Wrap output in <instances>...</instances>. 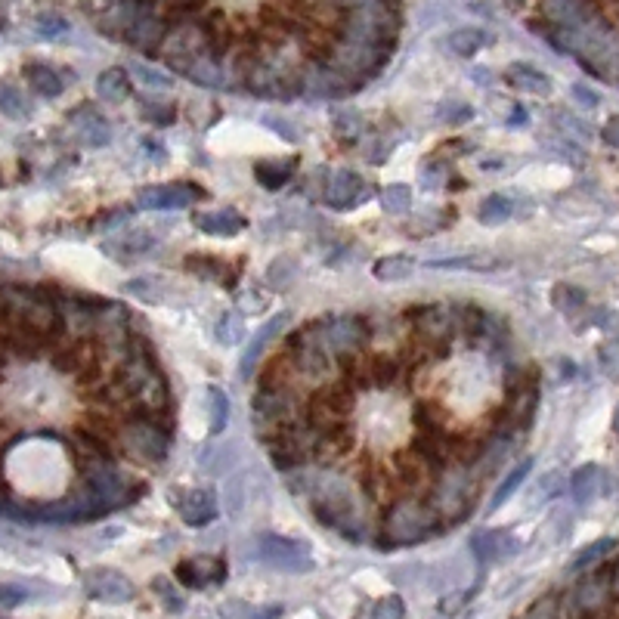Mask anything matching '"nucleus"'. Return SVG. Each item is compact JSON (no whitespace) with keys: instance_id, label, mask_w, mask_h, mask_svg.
Returning <instances> with one entry per match:
<instances>
[{"instance_id":"nucleus-1","label":"nucleus","mask_w":619,"mask_h":619,"mask_svg":"<svg viewBox=\"0 0 619 619\" xmlns=\"http://www.w3.org/2000/svg\"><path fill=\"white\" fill-rule=\"evenodd\" d=\"M443 530L446 527L440 524V517H437V511L431 508L428 499L400 496V499L387 502L381 508L375 542L381 548H406V545H418L425 539H434Z\"/></svg>"},{"instance_id":"nucleus-2","label":"nucleus","mask_w":619,"mask_h":619,"mask_svg":"<svg viewBox=\"0 0 619 619\" xmlns=\"http://www.w3.org/2000/svg\"><path fill=\"white\" fill-rule=\"evenodd\" d=\"M480 486H483V480L477 477V471L468 462H449L440 468L431 493H428V502L437 511L443 527L462 524V520L471 517L477 496H480Z\"/></svg>"},{"instance_id":"nucleus-3","label":"nucleus","mask_w":619,"mask_h":619,"mask_svg":"<svg viewBox=\"0 0 619 619\" xmlns=\"http://www.w3.org/2000/svg\"><path fill=\"white\" fill-rule=\"evenodd\" d=\"M325 353L338 360L341 366L353 363L372 347V322L356 313H332L310 322L304 329Z\"/></svg>"},{"instance_id":"nucleus-4","label":"nucleus","mask_w":619,"mask_h":619,"mask_svg":"<svg viewBox=\"0 0 619 619\" xmlns=\"http://www.w3.org/2000/svg\"><path fill=\"white\" fill-rule=\"evenodd\" d=\"M115 446L127 455L130 462L152 468V465H161V462L168 459V452H171V428L161 425L158 418L130 412V415L121 418Z\"/></svg>"},{"instance_id":"nucleus-5","label":"nucleus","mask_w":619,"mask_h":619,"mask_svg":"<svg viewBox=\"0 0 619 619\" xmlns=\"http://www.w3.org/2000/svg\"><path fill=\"white\" fill-rule=\"evenodd\" d=\"M78 471H81V486L106 511L134 502L140 493V490H130V480L115 465V455H84Z\"/></svg>"},{"instance_id":"nucleus-6","label":"nucleus","mask_w":619,"mask_h":619,"mask_svg":"<svg viewBox=\"0 0 619 619\" xmlns=\"http://www.w3.org/2000/svg\"><path fill=\"white\" fill-rule=\"evenodd\" d=\"M613 604H616V598L610 589L607 564L595 567L592 573H585L576 582V589L570 592V616L573 619H607Z\"/></svg>"},{"instance_id":"nucleus-7","label":"nucleus","mask_w":619,"mask_h":619,"mask_svg":"<svg viewBox=\"0 0 619 619\" xmlns=\"http://www.w3.org/2000/svg\"><path fill=\"white\" fill-rule=\"evenodd\" d=\"M257 558L273 570L285 573H304L313 570L310 548L304 542H295L288 536H260L257 539Z\"/></svg>"},{"instance_id":"nucleus-8","label":"nucleus","mask_w":619,"mask_h":619,"mask_svg":"<svg viewBox=\"0 0 619 619\" xmlns=\"http://www.w3.org/2000/svg\"><path fill=\"white\" fill-rule=\"evenodd\" d=\"M542 16L551 28L589 31L604 22L598 0H542Z\"/></svg>"},{"instance_id":"nucleus-9","label":"nucleus","mask_w":619,"mask_h":619,"mask_svg":"<svg viewBox=\"0 0 619 619\" xmlns=\"http://www.w3.org/2000/svg\"><path fill=\"white\" fill-rule=\"evenodd\" d=\"M202 189L192 183H161V186H146L137 195V205L146 211H174V208H189L202 199Z\"/></svg>"},{"instance_id":"nucleus-10","label":"nucleus","mask_w":619,"mask_h":619,"mask_svg":"<svg viewBox=\"0 0 619 619\" xmlns=\"http://www.w3.org/2000/svg\"><path fill=\"white\" fill-rule=\"evenodd\" d=\"M84 589H87L90 598L106 601V604H124V601L134 598V582H130L124 573L106 570V567L90 570V573L84 576Z\"/></svg>"},{"instance_id":"nucleus-11","label":"nucleus","mask_w":619,"mask_h":619,"mask_svg":"<svg viewBox=\"0 0 619 619\" xmlns=\"http://www.w3.org/2000/svg\"><path fill=\"white\" fill-rule=\"evenodd\" d=\"M369 195V186L366 180L356 174V171H335L329 186H325V202L335 211H347V208H356Z\"/></svg>"},{"instance_id":"nucleus-12","label":"nucleus","mask_w":619,"mask_h":619,"mask_svg":"<svg viewBox=\"0 0 619 619\" xmlns=\"http://www.w3.org/2000/svg\"><path fill=\"white\" fill-rule=\"evenodd\" d=\"M223 579H226V564L217 555H199L177 564V582L186 585V589H208V585H217Z\"/></svg>"},{"instance_id":"nucleus-13","label":"nucleus","mask_w":619,"mask_h":619,"mask_svg":"<svg viewBox=\"0 0 619 619\" xmlns=\"http://www.w3.org/2000/svg\"><path fill=\"white\" fill-rule=\"evenodd\" d=\"M177 511L189 527H208L217 517V502L205 490H186L177 502Z\"/></svg>"},{"instance_id":"nucleus-14","label":"nucleus","mask_w":619,"mask_h":619,"mask_svg":"<svg viewBox=\"0 0 619 619\" xmlns=\"http://www.w3.org/2000/svg\"><path fill=\"white\" fill-rule=\"evenodd\" d=\"M72 121H75V130H78V140L84 146H106L112 140V124L96 112V109H78L72 112Z\"/></svg>"},{"instance_id":"nucleus-15","label":"nucleus","mask_w":619,"mask_h":619,"mask_svg":"<svg viewBox=\"0 0 619 619\" xmlns=\"http://www.w3.org/2000/svg\"><path fill=\"white\" fill-rule=\"evenodd\" d=\"M505 81L514 90L530 93V96H548L551 93V78L545 72H539L536 65H527V62H511L505 69Z\"/></svg>"},{"instance_id":"nucleus-16","label":"nucleus","mask_w":619,"mask_h":619,"mask_svg":"<svg viewBox=\"0 0 619 619\" xmlns=\"http://www.w3.org/2000/svg\"><path fill=\"white\" fill-rule=\"evenodd\" d=\"M288 325V316L285 313H279V316H273L264 329H257V335H254V341L248 344V350H245V356H242V363H239V372H242V378H251L254 375V366L260 363V356H264V350H267V344L285 329Z\"/></svg>"},{"instance_id":"nucleus-17","label":"nucleus","mask_w":619,"mask_h":619,"mask_svg":"<svg viewBox=\"0 0 619 619\" xmlns=\"http://www.w3.org/2000/svg\"><path fill=\"white\" fill-rule=\"evenodd\" d=\"M508 548H514L511 536L502 533V530H480L471 536V551H474V558L480 564H493L499 561L502 555H508Z\"/></svg>"},{"instance_id":"nucleus-18","label":"nucleus","mask_w":619,"mask_h":619,"mask_svg":"<svg viewBox=\"0 0 619 619\" xmlns=\"http://www.w3.org/2000/svg\"><path fill=\"white\" fill-rule=\"evenodd\" d=\"M195 226L208 236H236L245 230V217L233 208H220V211H208L195 217Z\"/></svg>"},{"instance_id":"nucleus-19","label":"nucleus","mask_w":619,"mask_h":619,"mask_svg":"<svg viewBox=\"0 0 619 619\" xmlns=\"http://www.w3.org/2000/svg\"><path fill=\"white\" fill-rule=\"evenodd\" d=\"M604 490V471L598 465H582L570 477V493L579 505H589L601 496Z\"/></svg>"},{"instance_id":"nucleus-20","label":"nucleus","mask_w":619,"mask_h":619,"mask_svg":"<svg viewBox=\"0 0 619 619\" xmlns=\"http://www.w3.org/2000/svg\"><path fill=\"white\" fill-rule=\"evenodd\" d=\"M298 171V158H264V161H257L254 165V177L260 186H267V189H282L291 177H295Z\"/></svg>"},{"instance_id":"nucleus-21","label":"nucleus","mask_w":619,"mask_h":619,"mask_svg":"<svg viewBox=\"0 0 619 619\" xmlns=\"http://www.w3.org/2000/svg\"><path fill=\"white\" fill-rule=\"evenodd\" d=\"M486 44H490V31H483V28H455L452 35L443 41V47L452 53V56H477Z\"/></svg>"},{"instance_id":"nucleus-22","label":"nucleus","mask_w":619,"mask_h":619,"mask_svg":"<svg viewBox=\"0 0 619 619\" xmlns=\"http://www.w3.org/2000/svg\"><path fill=\"white\" fill-rule=\"evenodd\" d=\"M25 81H28V87L35 90L38 96H44V100H53V96H59L62 87H65L62 78H59V72L50 69V65H44V62L25 65Z\"/></svg>"},{"instance_id":"nucleus-23","label":"nucleus","mask_w":619,"mask_h":619,"mask_svg":"<svg viewBox=\"0 0 619 619\" xmlns=\"http://www.w3.org/2000/svg\"><path fill=\"white\" fill-rule=\"evenodd\" d=\"M619 548V542L616 539H598V542H592V545H585L579 555L570 561V573H585V570H595V567H601L613 551Z\"/></svg>"},{"instance_id":"nucleus-24","label":"nucleus","mask_w":619,"mask_h":619,"mask_svg":"<svg viewBox=\"0 0 619 619\" xmlns=\"http://www.w3.org/2000/svg\"><path fill=\"white\" fill-rule=\"evenodd\" d=\"M96 96L106 103H124L130 96V75L124 69H106L96 78Z\"/></svg>"},{"instance_id":"nucleus-25","label":"nucleus","mask_w":619,"mask_h":619,"mask_svg":"<svg viewBox=\"0 0 619 619\" xmlns=\"http://www.w3.org/2000/svg\"><path fill=\"white\" fill-rule=\"evenodd\" d=\"M551 304H555V310H561L564 316H576L589 307V295L570 282H561V285L551 288Z\"/></svg>"},{"instance_id":"nucleus-26","label":"nucleus","mask_w":619,"mask_h":619,"mask_svg":"<svg viewBox=\"0 0 619 619\" xmlns=\"http://www.w3.org/2000/svg\"><path fill=\"white\" fill-rule=\"evenodd\" d=\"M186 270L195 273L199 279H214V282H223V285H230L233 279V270L223 264V260H214V257H205V254H192L186 260Z\"/></svg>"},{"instance_id":"nucleus-27","label":"nucleus","mask_w":619,"mask_h":619,"mask_svg":"<svg viewBox=\"0 0 619 619\" xmlns=\"http://www.w3.org/2000/svg\"><path fill=\"white\" fill-rule=\"evenodd\" d=\"M372 273L381 282H403V279H409L415 273V264H412L409 257H403V254H387V257H381L378 264L372 267Z\"/></svg>"},{"instance_id":"nucleus-28","label":"nucleus","mask_w":619,"mask_h":619,"mask_svg":"<svg viewBox=\"0 0 619 619\" xmlns=\"http://www.w3.org/2000/svg\"><path fill=\"white\" fill-rule=\"evenodd\" d=\"M511 214H514V202L508 199V195H502V192L486 195V199L480 202V208H477V220L486 223V226H499Z\"/></svg>"},{"instance_id":"nucleus-29","label":"nucleus","mask_w":619,"mask_h":619,"mask_svg":"<svg viewBox=\"0 0 619 619\" xmlns=\"http://www.w3.org/2000/svg\"><path fill=\"white\" fill-rule=\"evenodd\" d=\"M127 291L134 298L146 301V304H165L171 298V288L165 279H152V276H143L137 282H127Z\"/></svg>"},{"instance_id":"nucleus-30","label":"nucleus","mask_w":619,"mask_h":619,"mask_svg":"<svg viewBox=\"0 0 619 619\" xmlns=\"http://www.w3.org/2000/svg\"><path fill=\"white\" fill-rule=\"evenodd\" d=\"M214 335H217V341H220L223 347H236V344L245 338V319H242V313H239V310H226V313L217 319V325H214Z\"/></svg>"},{"instance_id":"nucleus-31","label":"nucleus","mask_w":619,"mask_h":619,"mask_svg":"<svg viewBox=\"0 0 619 619\" xmlns=\"http://www.w3.org/2000/svg\"><path fill=\"white\" fill-rule=\"evenodd\" d=\"M530 471H533V462H530V459H527V462H520L514 471H508V474H505V480L499 483V490L493 493L490 511H496L499 505H505V502H508V499L520 490V483H524V480L530 477Z\"/></svg>"},{"instance_id":"nucleus-32","label":"nucleus","mask_w":619,"mask_h":619,"mask_svg":"<svg viewBox=\"0 0 619 619\" xmlns=\"http://www.w3.org/2000/svg\"><path fill=\"white\" fill-rule=\"evenodd\" d=\"M381 208L387 214H406L412 208V189L403 186V183H394V186H384L381 189Z\"/></svg>"},{"instance_id":"nucleus-33","label":"nucleus","mask_w":619,"mask_h":619,"mask_svg":"<svg viewBox=\"0 0 619 619\" xmlns=\"http://www.w3.org/2000/svg\"><path fill=\"white\" fill-rule=\"evenodd\" d=\"M208 412H211V434H220L230 421V400H226L223 390L208 387Z\"/></svg>"},{"instance_id":"nucleus-34","label":"nucleus","mask_w":619,"mask_h":619,"mask_svg":"<svg viewBox=\"0 0 619 619\" xmlns=\"http://www.w3.org/2000/svg\"><path fill=\"white\" fill-rule=\"evenodd\" d=\"M0 112H4L7 118H25L28 115L25 96L13 84H0Z\"/></svg>"},{"instance_id":"nucleus-35","label":"nucleus","mask_w":619,"mask_h":619,"mask_svg":"<svg viewBox=\"0 0 619 619\" xmlns=\"http://www.w3.org/2000/svg\"><path fill=\"white\" fill-rule=\"evenodd\" d=\"M431 267H440V270H490V267H496V260H483L477 254H468V257H452V260H434Z\"/></svg>"},{"instance_id":"nucleus-36","label":"nucleus","mask_w":619,"mask_h":619,"mask_svg":"<svg viewBox=\"0 0 619 619\" xmlns=\"http://www.w3.org/2000/svg\"><path fill=\"white\" fill-rule=\"evenodd\" d=\"M520 619H561V601L558 595H542L539 601L530 604V610Z\"/></svg>"},{"instance_id":"nucleus-37","label":"nucleus","mask_w":619,"mask_h":619,"mask_svg":"<svg viewBox=\"0 0 619 619\" xmlns=\"http://www.w3.org/2000/svg\"><path fill=\"white\" fill-rule=\"evenodd\" d=\"M143 118L155 127H168V124H174L177 109L171 103H152L149 100V103H143Z\"/></svg>"},{"instance_id":"nucleus-38","label":"nucleus","mask_w":619,"mask_h":619,"mask_svg":"<svg viewBox=\"0 0 619 619\" xmlns=\"http://www.w3.org/2000/svg\"><path fill=\"white\" fill-rule=\"evenodd\" d=\"M372 619H406V601L397 595H387L372 607Z\"/></svg>"},{"instance_id":"nucleus-39","label":"nucleus","mask_w":619,"mask_h":619,"mask_svg":"<svg viewBox=\"0 0 619 619\" xmlns=\"http://www.w3.org/2000/svg\"><path fill=\"white\" fill-rule=\"evenodd\" d=\"M555 124L564 130V134H570V137H589V124L585 121H579V118H573L570 112H555Z\"/></svg>"},{"instance_id":"nucleus-40","label":"nucleus","mask_w":619,"mask_h":619,"mask_svg":"<svg viewBox=\"0 0 619 619\" xmlns=\"http://www.w3.org/2000/svg\"><path fill=\"white\" fill-rule=\"evenodd\" d=\"M471 118V109L465 106V103H443L440 106V121H446V124H462V121H468Z\"/></svg>"},{"instance_id":"nucleus-41","label":"nucleus","mask_w":619,"mask_h":619,"mask_svg":"<svg viewBox=\"0 0 619 619\" xmlns=\"http://www.w3.org/2000/svg\"><path fill=\"white\" fill-rule=\"evenodd\" d=\"M443 177H446V171L437 165V161H431V165L428 168H421V186H425V189H440L443 186Z\"/></svg>"},{"instance_id":"nucleus-42","label":"nucleus","mask_w":619,"mask_h":619,"mask_svg":"<svg viewBox=\"0 0 619 619\" xmlns=\"http://www.w3.org/2000/svg\"><path fill=\"white\" fill-rule=\"evenodd\" d=\"M152 589H155L161 598H165L168 610H183V598H180V595H174V589H171V585H168L165 579H158V582L152 585Z\"/></svg>"},{"instance_id":"nucleus-43","label":"nucleus","mask_w":619,"mask_h":619,"mask_svg":"<svg viewBox=\"0 0 619 619\" xmlns=\"http://www.w3.org/2000/svg\"><path fill=\"white\" fill-rule=\"evenodd\" d=\"M601 366L607 375H619V347L616 344L601 347Z\"/></svg>"},{"instance_id":"nucleus-44","label":"nucleus","mask_w":619,"mask_h":619,"mask_svg":"<svg viewBox=\"0 0 619 619\" xmlns=\"http://www.w3.org/2000/svg\"><path fill=\"white\" fill-rule=\"evenodd\" d=\"M134 75H140L143 84H149V87H168V84H171L165 75H158V72L146 69V65H134Z\"/></svg>"},{"instance_id":"nucleus-45","label":"nucleus","mask_w":619,"mask_h":619,"mask_svg":"<svg viewBox=\"0 0 619 619\" xmlns=\"http://www.w3.org/2000/svg\"><path fill=\"white\" fill-rule=\"evenodd\" d=\"M233 499V511H242V480L239 477H230V480H226V502H230Z\"/></svg>"},{"instance_id":"nucleus-46","label":"nucleus","mask_w":619,"mask_h":619,"mask_svg":"<svg viewBox=\"0 0 619 619\" xmlns=\"http://www.w3.org/2000/svg\"><path fill=\"white\" fill-rule=\"evenodd\" d=\"M601 137H604V143H607V146L619 149V115H616V118H610V121L604 124Z\"/></svg>"},{"instance_id":"nucleus-47","label":"nucleus","mask_w":619,"mask_h":619,"mask_svg":"<svg viewBox=\"0 0 619 619\" xmlns=\"http://www.w3.org/2000/svg\"><path fill=\"white\" fill-rule=\"evenodd\" d=\"M573 96H576L579 103H585V106H589V109H592V106H598V96H595V93H592L589 87H582V84H576V87H573Z\"/></svg>"},{"instance_id":"nucleus-48","label":"nucleus","mask_w":619,"mask_h":619,"mask_svg":"<svg viewBox=\"0 0 619 619\" xmlns=\"http://www.w3.org/2000/svg\"><path fill=\"white\" fill-rule=\"evenodd\" d=\"M65 22L62 19H44V35H62Z\"/></svg>"},{"instance_id":"nucleus-49","label":"nucleus","mask_w":619,"mask_h":619,"mask_svg":"<svg viewBox=\"0 0 619 619\" xmlns=\"http://www.w3.org/2000/svg\"><path fill=\"white\" fill-rule=\"evenodd\" d=\"M279 616H282V607H267V610L254 613V619H279Z\"/></svg>"},{"instance_id":"nucleus-50","label":"nucleus","mask_w":619,"mask_h":619,"mask_svg":"<svg viewBox=\"0 0 619 619\" xmlns=\"http://www.w3.org/2000/svg\"><path fill=\"white\" fill-rule=\"evenodd\" d=\"M613 431L619 434V406H616V412H613Z\"/></svg>"},{"instance_id":"nucleus-51","label":"nucleus","mask_w":619,"mask_h":619,"mask_svg":"<svg viewBox=\"0 0 619 619\" xmlns=\"http://www.w3.org/2000/svg\"><path fill=\"white\" fill-rule=\"evenodd\" d=\"M505 4H508V7H524L527 0H505Z\"/></svg>"},{"instance_id":"nucleus-52","label":"nucleus","mask_w":619,"mask_h":619,"mask_svg":"<svg viewBox=\"0 0 619 619\" xmlns=\"http://www.w3.org/2000/svg\"><path fill=\"white\" fill-rule=\"evenodd\" d=\"M0 499H4V480H0Z\"/></svg>"}]
</instances>
